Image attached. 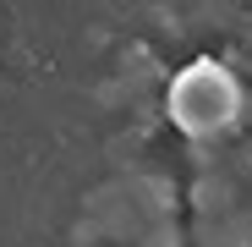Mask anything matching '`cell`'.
<instances>
[{"instance_id":"6da1fadb","label":"cell","mask_w":252,"mask_h":247,"mask_svg":"<svg viewBox=\"0 0 252 247\" xmlns=\"http://www.w3.org/2000/svg\"><path fill=\"white\" fill-rule=\"evenodd\" d=\"M225 105H236V88H230V77L220 71V66H192L181 82H176V121L187 132H214L220 121H230L236 110H225Z\"/></svg>"}]
</instances>
